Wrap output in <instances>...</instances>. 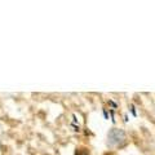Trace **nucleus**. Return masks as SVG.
Here are the masks:
<instances>
[{"label":"nucleus","mask_w":155,"mask_h":155,"mask_svg":"<svg viewBox=\"0 0 155 155\" xmlns=\"http://www.w3.org/2000/svg\"><path fill=\"white\" fill-rule=\"evenodd\" d=\"M127 143V134L123 129L113 128L107 134V145L110 147H122Z\"/></svg>","instance_id":"obj_1"}]
</instances>
